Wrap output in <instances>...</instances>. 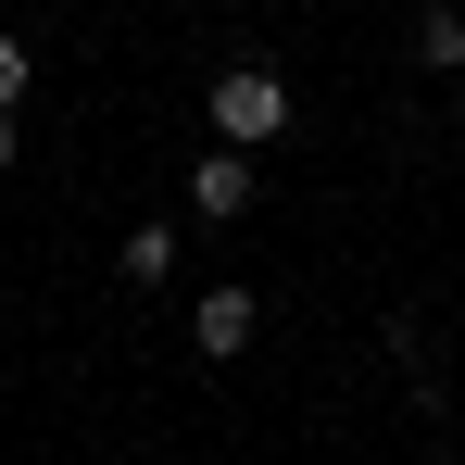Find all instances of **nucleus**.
Returning a JSON list of instances; mask_svg holds the SVG:
<instances>
[{
    "instance_id": "2",
    "label": "nucleus",
    "mask_w": 465,
    "mask_h": 465,
    "mask_svg": "<svg viewBox=\"0 0 465 465\" xmlns=\"http://www.w3.org/2000/svg\"><path fill=\"white\" fill-rule=\"evenodd\" d=\"M189 340H202V365H239L252 352V290H202L189 302Z\"/></svg>"
},
{
    "instance_id": "8",
    "label": "nucleus",
    "mask_w": 465,
    "mask_h": 465,
    "mask_svg": "<svg viewBox=\"0 0 465 465\" xmlns=\"http://www.w3.org/2000/svg\"><path fill=\"white\" fill-rule=\"evenodd\" d=\"M13 152H25V139H13V114H0V176H13Z\"/></svg>"
},
{
    "instance_id": "9",
    "label": "nucleus",
    "mask_w": 465,
    "mask_h": 465,
    "mask_svg": "<svg viewBox=\"0 0 465 465\" xmlns=\"http://www.w3.org/2000/svg\"><path fill=\"white\" fill-rule=\"evenodd\" d=\"M453 114H465V76H453Z\"/></svg>"
},
{
    "instance_id": "6",
    "label": "nucleus",
    "mask_w": 465,
    "mask_h": 465,
    "mask_svg": "<svg viewBox=\"0 0 465 465\" xmlns=\"http://www.w3.org/2000/svg\"><path fill=\"white\" fill-rule=\"evenodd\" d=\"M126 277L163 290V277H176V227H139V239H126Z\"/></svg>"
},
{
    "instance_id": "7",
    "label": "nucleus",
    "mask_w": 465,
    "mask_h": 465,
    "mask_svg": "<svg viewBox=\"0 0 465 465\" xmlns=\"http://www.w3.org/2000/svg\"><path fill=\"white\" fill-rule=\"evenodd\" d=\"M25 101V38H0V114Z\"/></svg>"
},
{
    "instance_id": "1",
    "label": "nucleus",
    "mask_w": 465,
    "mask_h": 465,
    "mask_svg": "<svg viewBox=\"0 0 465 465\" xmlns=\"http://www.w3.org/2000/svg\"><path fill=\"white\" fill-rule=\"evenodd\" d=\"M290 114H302V101H290L277 64H227V76H214V139H227V152H264Z\"/></svg>"
},
{
    "instance_id": "5",
    "label": "nucleus",
    "mask_w": 465,
    "mask_h": 465,
    "mask_svg": "<svg viewBox=\"0 0 465 465\" xmlns=\"http://www.w3.org/2000/svg\"><path fill=\"white\" fill-rule=\"evenodd\" d=\"M390 365L415 378V402H440V352H428V327H415V314H390Z\"/></svg>"
},
{
    "instance_id": "4",
    "label": "nucleus",
    "mask_w": 465,
    "mask_h": 465,
    "mask_svg": "<svg viewBox=\"0 0 465 465\" xmlns=\"http://www.w3.org/2000/svg\"><path fill=\"white\" fill-rule=\"evenodd\" d=\"M415 64H428V76H465V0H440V13L415 25Z\"/></svg>"
},
{
    "instance_id": "3",
    "label": "nucleus",
    "mask_w": 465,
    "mask_h": 465,
    "mask_svg": "<svg viewBox=\"0 0 465 465\" xmlns=\"http://www.w3.org/2000/svg\"><path fill=\"white\" fill-rule=\"evenodd\" d=\"M189 202H202V227L252 214V152H202V163H189Z\"/></svg>"
}]
</instances>
